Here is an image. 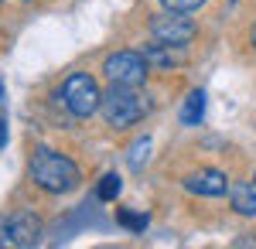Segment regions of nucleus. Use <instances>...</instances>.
Masks as SVG:
<instances>
[{
	"instance_id": "obj_16",
	"label": "nucleus",
	"mask_w": 256,
	"mask_h": 249,
	"mask_svg": "<svg viewBox=\"0 0 256 249\" xmlns=\"http://www.w3.org/2000/svg\"><path fill=\"white\" fill-rule=\"evenodd\" d=\"M4 144H7V123L0 120V147H4Z\"/></svg>"
},
{
	"instance_id": "obj_17",
	"label": "nucleus",
	"mask_w": 256,
	"mask_h": 249,
	"mask_svg": "<svg viewBox=\"0 0 256 249\" xmlns=\"http://www.w3.org/2000/svg\"><path fill=\"white\" fill-rule=\"evenodd\" d=\"M253 44H256V28H253Z\"/></svg>"
},
{
	"instance_id": "obj_12",
	"label": "nucleus",
	"mask_w": 256,
	"mask_h": 249,
	"mask_svg": "<svg viewBox=\"0 0 256 249\" xmlns=\"http://www.w3.org/2000/svg\"><path fill=\"white\" fill-rule=\"evenodd\" d=\"M147 150H150V136H140L137 144L130 147V157H126V160H130V168H134V171H140V168L147 164Z\"/></svg>"
},
{
	"instance_id": "obj_9",
	"label": "nucleus",
	"mask_w": 256,
	"mask_h": 249,
	"mask_svg": "<svg viewBox=\"0 0 256 249\" xmlns=\"http://www.w3.org/2000/svg\"><path fill=\"white\" fill-rule=\"evenodd\" d=\"M229 194H232V208L239 215H256V188L253 184H232Z\"/></svg>"
},
{
	"instance_id": "obj_18",
	"label": "nucleus",
	"mask_w": 256,
	"mask_h": 249,
	"mask_svg": "<svg viewBox=\"0 0 256 249\" xmlns=\"http://www.w3.org/2000/svg\"><path fill=\"white\" fill-rule=\"evenodd\" d=\"M0 99H4V86H0Z\"/></svg>"
},
{
	"instance_id": "obj_14",
	"label": "nucleus",
	"mask_w": 256,
	"mask_h": 249,
	"mask_svg": "<svg viewBox=\"0 0 256 249\" xmlns=\"http://www.w3.org/2000/svg\"><path fill=\"white\" fill-rule=\"evenodd\" d=\"M168 10H178V14H192V10H198L205 0H160Z\"/></svg>"
},
{
	"instance_id": "obj_15",
	"label": "nucleus",
	"mask_w": 256,
	"mask_h": 249,
	"mask_svg": "<svg viewBox=\"0 0 256 249\" xmlns=\"http://www.w3.org/2000/svg\"><path fill=\"white\" fill-rule=\"evenodd\" d=\"M0 246H7V215H0Z\"/></svg>"
},
{
	"instance_id": "obj_3",
	"label": "nucleus",
	"mask_w": 256,
	"mask_h": 249,
	"mask_svg": "<svg viewBox=\"0 0 256 249\" xmlns=\"http://www.w3.org/2000/svg\"><path fill=\"white\" fill-rule=\"evenodd\" d=\"M62 102H65V110L72 116H92L99 110V102H102V92H99L96 78L86 76V72H72V76L65 78V86H62Z\"/></svg>"
},
{
	"instance_id": "obj_5",
	"label": "nucleus",
	"mask_w": 256,
	"mask_h": 249,
	"mask_svg": "<svg viewBox=\"0 0 256 249\" xmlns=\"http://www.w3.org/2000/svg\"><path fill=\"white\" fill-rule=\"evenodd\" d=\"M150 38L164 41V44H188L195 38V20H188L178 10H168V14H154L150 18Z\"/></svg>"
},
{
	"instance_id": "obj_4",
	"label": "nucleus",
	"mask_w": 256,
	"mask_h": 249,
	"mask_svg": "<svg viewBox=\"0 0 256 249\" xmlns=\"http://www.w3.org/2000/svg\"><path fill=\"white\" fill-rule=\"evenodd\" d=\"M102 72L110 82L116 86H144V78L150 72L144 52H113V55L102 62Z\"/></svg>"
},
{
	"instance_id": "obj_10",
	"label": "nucleus",
	"mask_w": 256,
	"mask_h": 249,
	"mask_svg": "<svg viewBox=\"0 0 256 249\" xmlns=\"http://www.w3.org/2000/svg\"><path fill=\"white\" fill-rule=\"evenodd\" d=\"M202 116H205V92L195 89L192 96L184 99V106H181V123H184V126H198Z\"/></svg>"
},
{
	"instance_id": "obj_13",
	"label": "nucleus",
	"mask_w": 256,
	"mask_h": 249,
	"mask_svg": "<svg viewBox=\"0 0 256 249\" xmlns=\"http://www.w3.org/2000/svg\"><path fill=\"white\" fill-rule=\"evenodd\" d=\"M116 218H120V226H126L130 232H144L147 229V215H137V212H120Z\"/></svg>"
},
{
	"instance_id": "obj_2",
	"label": "nucleus",
	"mask_w": 256,
	"mask_h": 249,
	"mask_svg": "<svg viewBox=\"0 0 256 249\" xmlns=\"http://www.w3.org/2000/svg\"><path fill=\"white\" fill-rule=\"evenodd\" d=\"M99 113L102 120L110 123V126H134L140 123L144 116L150 113V99L137 92V86H116V82H110V89L102 92V102H99Z\"/></svg>"
},
{
	"instance_id": "obj_8",
	"label": "nucleus",
	"mask_w": 256,
	"mask_h": 249,
	"mask_svg": "<svg viewBox=\"0 0 256 249\" xmlns=\"http://www.w3.org/2000/svg\"><path fill=\"white\" fill-rule=\"evenodd\" d=\"M144 58H147V65H154V68H171V65H181L184 62V44H144Z\"/></svg>"
},
{
	"instance_id": "obj_1",
	"label": "nucleus",
	"mask_w": 256,
	"mask_h": 249,
	"mask_svg": "<svg viewBox=\"0 0 256 249\" xmlns=\"http://www.w3.org/2000/svg\"><path fill=\"white\" fill-rule=\"evenodd\" d=\"M28 174H31V181L38 184L41 192H48V194L76 192L79 181H82L79 168H76L65 154L52 150V147H38V150H34L31 164H28Z\"/></svg>"
},
{
	"instance_id": "obj_11",
	"label": "nucleus",
	"mask_w": 256,
	"mask_h": 249,
	"mask_svg": "<svg viewBox=\"0 0 256 249\" xmlns=\"http://www.w3.org/2000/svg\"><path fill=\"white\" fill-rule=\"evenodd\" d=\"M120 192H123L120 174H102V178H99V188H96V198H99V202H116Z\"/></svg>"
},
{
	"instance_id": "obj_6",
	"label": "nucleus",
	"mask_w": 256,
	"mask_h": 249,
	"mask_svg": "<svg viewBox=\"0 0 256 249\" xmlns=\"http://www.w3.org/2000/svg\"><path fill=\"white\" fill-rule=\"evenodd\" d=\"M41 239V218L34 215V212H10L7 215V246H34Z\"/></svg>"
},
{
	"instance_id": "obj_7",
	"label": "nucleus",
	"mask_w": 256,
	"mask_h": 249,
	"mask_svg": "<svg viewBox=\"0 0 256 249\" xmlns=\"http://www.w3.org/2000/svg\"><path fill=\"white\" fill-rule=\"evenodd\" d=\"M184 188L192 194H205V198H222V194L229 192V178L216 168H202V171L188 174L184 178Z\"/></svg>"
}]
</instances>
